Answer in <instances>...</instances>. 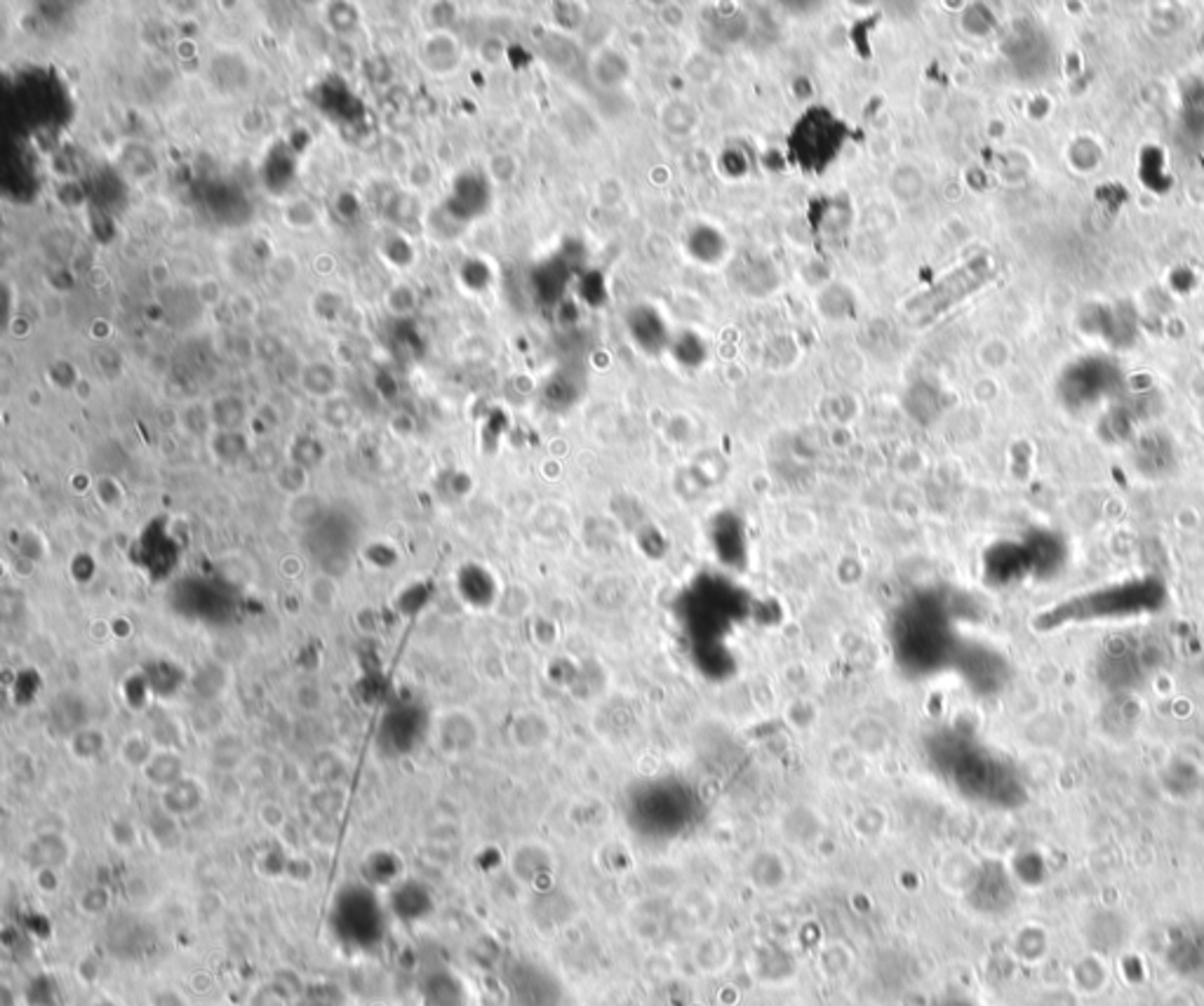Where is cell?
I'll use <instances>...</instances> for the list:
<instances>
[{"mask_svg":"<svg viewBox=\"0 0 1204 1006\" xmlns=\"http://www.w3.org/2000/svg\"><path fill=\"white\" fill-rule=\"evenodd\" d=\"M509 866L513 878L523 881V884L534 886L539 884L541 880L551 878L553 870H556V858H553L548 846L539 842H525L513 849Z\"/></svg>","mask_w":1204,"mask_h":1006,"instance_id":"5","label":"cell"},{"mask_svg":"<svg viewBox=\"0 0 1204 1006\" xmlns=\"http://www.w3.org/2000/svg\"><path fill=\"white\" fill-rule=\"evenodd\" d=\"M731 957H734L731 943H727V940H723V938H718V936H706L694 948V964H696V969H699L701 974H708V976L723 974L725 969H729Z\"/></svg>","mask_w":1204,"mask_h":1006,"instance_id":"9","label":"cell"},{"mask_svg":"<svg viewBox=\"0 0 1204 1006\" xmlns=\"http://www.w3.org/2000/svg\"><path fill=\"white\" fill-rule=\"evenodd\" d=\"M430 738L442 755L462 757L480 743V727L466 710H445L435 718Z\"/></svg>","mask_w":1204,"mask_h":1006,"instance_id":"3","label":"cell"},{"mask_svg":"<svg viewBox=\"0 0 1204 1006\" xmlns=\"http://www.w3.org/2000/svg\"><path fill=\"white\" fill-rule=\"evenodd\" d=\"M111 905V893L104 886H87L78 896V910L87 917L104 915Z\"/></svg>","mask_w":1204,"mask_h":1006,"instance_id":"17","label":"cell"},{"mask_svg":"<svg viewBox=\"0 0 1204 1006\" xmlns=\"http://www.w3.org/2000/svg\"><path fill=\"white\" fill-rule=\"evenodd\" d=\"M35 884L40 891L52 893L59 889V870H35Z\"/></svg>","mask_w":1204,"mask_h":1006,"instance_id":"24","label":"cell"},{"mask_svg":"<svg viewBox=\"0 0 1204 1006\" xmlns=\"http://www.w3.org/2000/svg\"><path fill=\"white\" fill-rule=\"evenodd\" d=\"M205 800H208L205 785L186 774L184 779L161 792V809L170 819H186V816L196 814Z\"/></svg>","mask_w":1204,"mask_h":1006,"instance_id":"6","label":"cell"},{"mask_svg":"<svg viewBox=\"0 0 1204 1006\" xmlns=\"http://www.w3.org/2000/svg\"><path fill=\"white\" fill-rule=\"evenodd\" d=\"M247 1006H292V1002L290 997H287L285 987L267 983L252 992L250 999H247Z\"/></svg>","mask_w":1204,"mask_h":1006,"instance_id":"19","label":"cell"},{"mask_svg":"<svg viewBox=\"0 0 1204 1006\" xmlns=\"http://www.w3.org/2000/svg\"><path fill=\"white\" fill-rule=\"evenodd\" d=\"M309 804L318 819L329 821L344 807V792L339 790V785H323V788L313 790Z\"/></svg>","mask_w":1204,"mask_h":1006,"instance_id":"16","label":"cell"},{"mask_svg":"<svg viewBox=\"0 0 1204 1006\" xmlns=\"http://www.w3.org/2000/svg\"><path fill=\"white\" fill-rule=\"evenodd\" d=\"M842 126L826 111H812L795 129L793 151L807 168H824L840 149Z\"/></svg>","mask_w":1204,"mask_h":1006,"instance_id":"2","label":"cell"},{"mask_svg":"<svg viewBox=\"0 0 1204 1006\" xmlns=\"http://www.w3.org/2000/svg\"><path fill=\"white\" fill-rule=\"evenodd\" d=\"M817 967L822 969V974L828 976V979H840V976H847L849 969L854 967V955L845 943H828L824 945L822 952L817 955Z\"/></svg>","mask_w":1204,"mask_h":1006,"instance_id":"13","label":"cell"},{"mask_svg":"<svg viewBox=\"0 0 1204 1006\" xmlns=\"http://www.w3.org/2000/svg\"><path fill=\"white\" fill-rule=\"evenodd\" d=\"M551 722L541 713H525L513 725V741L523 750H539L551 741Z\"/></svg>","mask_w":1204,"mask_h":1006,"instance_id":"10","label":"cell"},{"mask_svg":"<svg viewBox=\"0 0 1204 1006\" xmlns=\"http://www.w3.org/2000/svg\"><path fill=\"white\" fill-rule=\"evenodd\" d=\"M309 597L313 600V605L332 607L336 602V597H339V585H336L329 577H316L309 583Z\"/></svg>","mask_w":1204,"mask_h":1006,"instance_id":"20","label":"cell"},{"mask_svg":"<svg viewBox=\"0 0 1204 1006\" xmlns=\"http://www.w3.org/2000/svg\"><path fill=\"white\" fill-rule=\"evenodd\" d=\"M309 777L316 788H323V785H339V780L346 777L344 757H341V753H334V750L316 753L309 765Z\"/></svg>","mask_w":1204,"mask_h":1006,"instance_id":"12","label":"cell"},{"mask_svg":"<svg viewBox=\"0 0 1204 1006\" xmlns=\"http://www.w3.org/2000/svg\"><path fill=\"white\" fill-rule=\"evenodd\" d=\"M71 844L59 832H40L26 846V861L33 870H59L69 863Z\"/></svg>","mask_w":1204,"mask_h":1006,"instance_id":"7","label":"cell"},{"mask_svg":"<svg viewBox=\"0 0 1204 1006\" xmlns=\"http://www.w3.org/2000/svg\"><path fill=\"white\" fill-rule=\"evenodd\" d=\"M212 765L222 772H235V769L245 767L247 748L243 738L238 733H220L212 743Z\"/></svg>","mask_w":1204,"mask_h":1006,"instance_id":"11","label":"cell"},{"mask_svg":"<svg viewBox=\"0 0 1204 1006\" xmlns=\"http://www.w3.org/2000/svg\"><path fill=\"white\" fill-rule=\"evenodd\" d=\"M90 1006H121V1004L111 1002V999H97V1002H92Z\"/></svg>","mask_w":1204,"mask_h":1006,"instance_id":"25","label":"cell"},{"mask_svg":"<svg viewBox=\"0 0 1204 1006\" xmlns=\"http://www.w3.org/2000/svg\"><path fill=\"white\" fill-rule=\"evenodd\" d=\"M26 1002L31 1006H57L59 992L57 987L50 983V979L43 976V979H35L33 983L26 987Z\"/></svg>","mask_w":1204,"mask_h":1006,"instance_id":"18","label":"cell"},{"mask_svg":"<svg viewBox=\"0 0 1204 1006\" xmlns=\"http://www.w3.org/2000/svg\"><path fill=\"white\" fill-rule=\"evenodd\" d=\"M149 1006H188L181 992L173 987H156L149 995Z\"/></svg>","mask_w":1204,"mask_h":1006,"instance_id":"23","label":"cell"},{"mask_svg":"<svg viewBox=\"0 0 1204 1006\" xmlns=\"http://www.w3.org/2000/svg\"><path fill=\"white\" fill-rule=\"evenodd\" d=\"M109 837H111V842H114L116 846H121V849H132L139 839L137 828H134L125 819H116L114 824L109 826Z\"/></svg>","mask_w":1204,"mask_h":1006,"instance_id":"21","label":"cell"},{"mask_svg":"<svg viewBox=\"0 0 1204 1006\" xmlns=\"http://www.w3.org/2000/svg\"><path fill=\"white\" fill-rule=\"evenodd\" d=\"M995 259L990 257V254H978V257L970 259L965 266L955 269L953 274L943 276L941 280L934 282L927 292L908 301L906 321L915 325V327L929 325L931 321H936V318H941L948 309H953L955 304H960L962 299L970 297L972 292H977L978 287H983L985 282L995 276Z\"/></svg>","mask_w":1204,"mask_h":1006,"instance_id":"1","label":"cell"},{"mask_svg":"<svg viewBox=\"0 0 1204 1006\" xmlns=\"http://www.w3.org/2000/svg\"><path fill=\"white\" fill-rule=\"evenodd\" d=\"M106 736L99 729H78L69 736V750L78 762H92L104 753Z\"/></svg>","mask_w":1204,"mask_h":1006,"instance_id":"15","label":"cell"},{"mask_svg":"<svg viewBox=\"0 0 1204 1006\" xmlns=\"http://www.w3.org/2000/svg\"><path fill=\"white\" fill-rule=\"evenodd\" d=\"M743 878H746L753 889L763 893H775L783 889L790 878L786 856L778 849H772V846H763V849L753 851V854L746 858Z\"/></svg>","mask_w":1204,"mask_h":1006,"instance_id":"4","label":"cell"},{"mask_svg":"<svg viewBox=\"0 0 1204 1006\" xmlns=\"http://www.w3.org/2000/svg\"><path fill=\"white\" fill-rule=\"evenodd\" d=\"M156 748L158 745L153 743L151 736H146V733H141V731L127 733L125 741L121 743V760L125 762L127 767L139 769L141 772V769L149 765V760L153 757V753H156Z\"/></svg>","mask_w":1204,"mask_h":1006,"instance_id":"14","label":"cell"},{"mask_svg":"<svg viewBox=\"0 0 1204 1006\" xmlns=\"http://www.w3.org/2000/svg\"><path fill=\"white\" fill-rule=\"evenodd\" d=\"M141 777H144L146 783L153 785L158 792H163L165 788H170V785H175L176 780H181L186 777L184 757H181L179 750H175V748H156V753H153L149 765L141 769Z\"/></svg>","mask_w":1204,"mask_h":1006,"instance_id":"8","label":"cell"},{"mask_svg":"<svg viewBox=\"0 0 1204 1006\" xmlns=\"http://www.w3.org/2000/svg\"><path fill=\"white\" fill-rule=\"evenodd\" d=\"M259 821H262V826L269 828L271 832H278L280 828L285 826L287 814H285V809L280 807V804L267 802V804H262V807H259Z\"/></svg>","mask_w":1204,"mask_h":1006,"instance_id":"22","label":"cell"}]
</instances>
